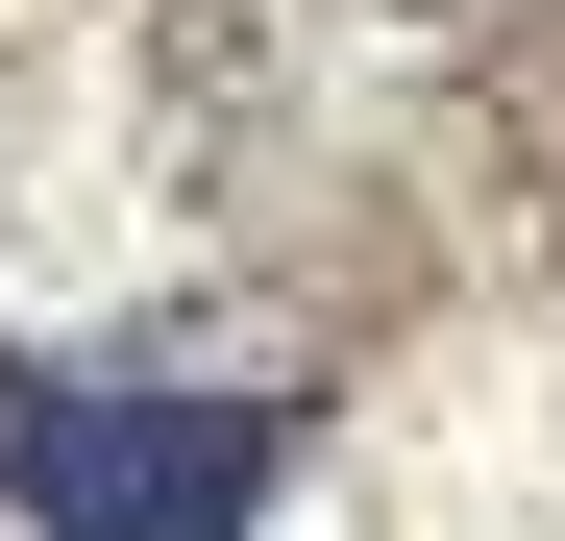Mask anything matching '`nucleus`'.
I'll list each match as a JSON object with an SVG mask.
<instances>
[{"instance_id": "f257e3e1", "label": "nucleus", "mask_w": 565, "mask_h": 541, "mask_svg": "<svg viewBox=\"0 0 565 541\" xmlns=\"http://www.w3.org/2000/svg\"><path fill=\"white\" fill-rule=\"evenodd\" d=\"M320 468V370H74V344H0V517L25 541H270V492Z\"/></svg>"}, {"instance_id": "f03ea898", "label": "nucleus", "mask_w": 565, "mask_h": 541, "mask_svg": "<svg viewBox=\"0 0 565 541\" xmlns=\"http://www.w3.org/2000/svg\"><path fill=\"white\" fill-rule=\"evenodd\" d=\"M394 99H418V172L565 296V0H394Z\"/></svg>"}, {"instance_id": "7ed1b4c3", "label": "nucleus", "mask_w": 565, "mask_h": 541, "mask_svg": "<svg viewBox=\"0 0 565 541\" xmlns=\"http://www.w3.org/2000/svg\"><path fill=\"white\" fill-rule=\"evenodd\" d=\"M296 50H320V0H148V124H172V172H270Z\"/></svg>"}]
</instances>
